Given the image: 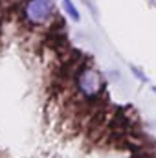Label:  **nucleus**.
Listing matches in <instances>:
<instances>
[{"instance_id": "nucleus-1", "label": "nucleus", "mask_w": 156, "mask_h": 158, "mask_svg": "<svg viewBox=\"0 0 156 158\" xmlns=\"http://www.w3.org/2000/svg\"><path fill=\"white\" fill-rule=\"evenodd\" d=\"M77 88L84 98L94 99L103 90V77L94 68H83L77 76Z\"/></svg>"}, {"instance_id": "nucleus-3", "label": "nucleus", "mask_w": 156, "mask_h": 158, "mask_svg": "<svg viewBox=\"0 0 156 158\" xmlns=\"http://www.w3.org/2000/svg\"><path fill=\"white\" fill-rule=\"evenodd\" d=\"M63 2V7H64V11L68 13V17L72 19V20H76L77 22L79 19H81V15H79L77 7H76V4L72 2V0H61Z\"/></svg>"}, {"instance_id": "nucleus-4", "label": "nucleus", "mask_w": 156, "mask_h": 158, "mask_svg": "<svg viewBox=\"0 0 156 158\" xmlns=\"http://www.w3.org/2000/svg\"><path fill=\"white\" fill-rule=\"evenodd\" d=\"M154 92H156V88H154Z\"/></svg>"}, {"instance_id": "nucleus-2", "label": "nucleus", "mask_w": 156, "mask_h": 158, "mask_svg": "<svg viewBox=\"0 0 156 158\" xmlns=\"http://www.w3.org/2000/svg\"><path fill=\"white\" fill-rule=\"evenodd\" d=\"M24 15L31 24H44L53 15L51 0H28L24 6Z\"/></svg>"}]
</instances>
